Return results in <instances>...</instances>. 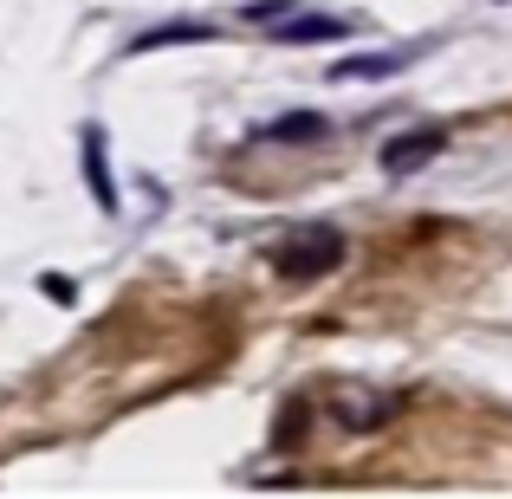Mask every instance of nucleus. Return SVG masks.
<instances>
[{
  "mask_svg": "<svg viewBox=\"0 0 512 499\" xmlns=\"http://www.w3.org/2000/svg\"><path fill=\"white\" fill-rule=\"evenodd\" d=\"M39 292H46V299H59V305H72V299H78V286H72V279H59V273L39 279Z\"/></svg>",
  "mask_w": 512,
  "mask_h": 499,
  "instance_id": "nucleus-10",
  "label": "nucleus"
},
{
  "mask_svg": "<svg viewBox=\"0 0 512 499\" xmlns=\"http://www.w3.org/2000/svg\"><path fill=\"white\" fill-rule=\"evenodd\" d=\"M78 156H85V182H91V201L104 214H117V182H111V163H104V130L85 124L78 130Z\"/></svg>",
  "mask_w": 512,
  "mask_h": 499,
  "instance_id": "nucleus-3",
  "label": "nucleus"
},
{
  "mask_svg": "<svg viewBox=\"0 0 512 499\" xmlns=\"http://www.w3.org/2000/svg\"><path fill=\"white\" fill-rule=\"evenodd\" d=\"M305 415H312V402H286V415H279V435H273V448H292V441H299Z\"/></svg>",
  "mask_w": 512,
  "mask_h": 499,
  "instance_id": "nucleus-8",
  "label": "nucleus"
},
{
  "mask_svg": "<svg viewBox=\"0 0 512 499\" xmlns=\"http://www.w3.org/2000/svg\"><path fill=\"white\" fill-rule=\"evenodd\" d=\"M344 33H350V26L331 20V13H286V20L273 26L279 46H331V39H344Z\"/></svg>",
  "mask_w": 512,
  "mask_h": 499,
  "instance_id": "nucleus-4",
  "label": "nucleus"
},
{
  "mask_svg": "<svg viewBox=\"0 0 512 499\" xmlns=\"http://www.w3.org/2000/svg\"><path fill=\"white\" fill-rule=\"evenodd\" d=\"M441 150H448V130H402V137H389L383 150H376V169H383L389 182H402V175H415L422 163H435Z\"/></svg>",
  "mask_w": 512,
  "mask_h": 499,
  "instance_id": "nucleus-2",
  "label": "nucleus"
},
{
  "mask_svg": "<svg viewBox=\"0 0 512 499\" xmlns=\"http://www.w3.org/2000/svg\"><path fill=\"white\" fill-rule=\"evenodd\" d=\"M260 137L266 143H286V150H305V143H325L331 137V117L325 111H286V117H273Z\"/></svg>",
  "mask_w": 512,
  "mask_h": 499,
  "instance_id": "nucleus-5",
  "label": "nucleus"
},
{
  "mask_svg": "<svg viewBox=\"0 0 512 499\" xmlns=\"http://www.w3.org/2000/svg\"><path fill=\"white\" fill-rule=\"evenodd\" d=\"M247 20L253 26H279L286 20V0H247Z\"/></svg>",
  "mask_w": 512,
  "mask_h": 499,
  "instance_id": "nucleus-9",
  "label": "nucleus"
},
{
  "mask_svg": "<svg viewBox=\"0 0 512 499\" xmlns=\"http://www.w3.org/2000/svg\"><path fill=\"white\" fill-rule=\"evenodd\" d=\"M409 59H415L409 46H396V52H357V59H338V65H331V85H357V78H396Z\"/></svg>",
  "mask_w": 512,
  "mask_h": 499,
  "instance_id": "nucleus-6",
  "label": "nucleus"
},
{
  "mask_svg": "<svg viewBox=\"0 0 512 499\" xmlns=\"http://www.w3.org/2000/svg\"><path fill=\"white\" fill-rule=\"evenodd\" d=\"M344 266V234L338 227H299V234H286L273 247V273L279 279H325V273H338Z\"/></svg>",
  "mask_w": 512,
  "mask_h": 499,
  "instance_id": "nucleus-1",
  "label": "nucleus"
},
{
  "mask_svg": "<svg viewBox=\"0 0 512 499\" xmlns=\"http://www.w3.org/2000/svg\"><path fill=\"white\" fill-rule=\"evenodd\" d=\"M221 26L208 20H169V26H150V33L130 39V52H156V46H201V39H214Z\"/></svg>",
  "mask_w": 512,
  "mask_h": 499,
  "instance_id": "nucleus-7",
  "label": "nucleus"
}]
</instances>
